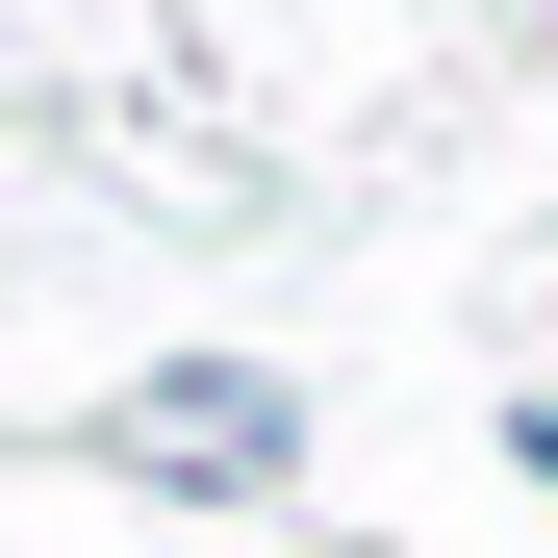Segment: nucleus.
<instances>
[{
  "label": "nucleus",
  "mask_w": 558,
  "mask_h": 558,
  "mask_svg": "<svg viewBox=\"0 0 558 558\" xmlns=\"http://www.w3.org/2000/svg\"><path fill=\"white\" fill-rule=\"evenodd\" d=\"M128 457H153V483H279V457H305V407H279L254 355H178V381L128 407Z\"/></svg>",
  "instance_id": "obj_1"
}]
</instances>
